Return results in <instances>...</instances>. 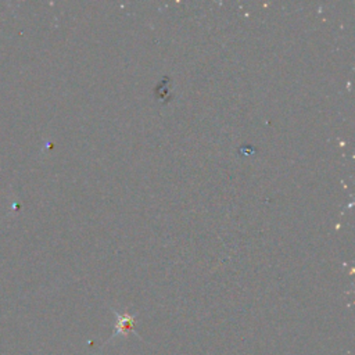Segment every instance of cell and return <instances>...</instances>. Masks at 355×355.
<instances>
[{"mask_svg": "<svg viewBox=\"0 0 355 355\" xmlns=\"http://www.w3.org/2000/svg\"><path fill=\"white\" fill-rule=\"evenodd\" d=\"M116 316H118V324H116V330L112 334V337H115V336H118L121 333H125L128 330H133V319H135L133 316H130V315H119V313H116Z\"/></svg>", "mask_w": 355, "mask_h": 355, "instance_id": "obj_1", "label": "cell"}]
</instances>
